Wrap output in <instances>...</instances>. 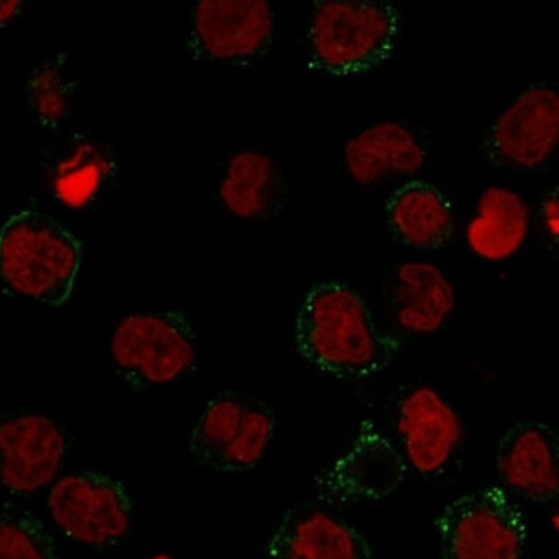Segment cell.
I'll use <instances>...</instances> for the list:
<instances>
[{
  "label": "cell",
  "instance_id": "obj_1",
  "mask_svg": "<svg viewBox=\"0 0 559 559\" xmlns=\"http://www.w3.org/2000/svg\"><path fill=\"white\" fill-rule=\"evenodd\" d=\"M296 348L307 364L337 381H364L390 369L402 340L379 324L358 289L322 281L296 312Z\"/></svg>",
  "mask_w": 559,
  "mask_h": 559
},
{
  "label": "cell",
  "instance_id": "obj_2",
  "mask_svg": "<svg viewBox=\"0 0 559 559\" xmlns=\"http://www.w3.org/2000/svg\"><path fill=\"white\" fill-rule=\"evenodd\" d=\"M403 38V13L388 0H321L308 21V66L334 80L381 70Z\"/></svg>",
  "mask_w": 559,
  "mask_h": 559
},
{
  "label": "cell",
  "instance_id": "obj_3",
  "mask_svg": "<svg viewBox=\"0 0 559 559\" xmlns=\"http://www.w3.org/2000/svg\"><path fill=\"white\" fill-rule=\"evenodd\" d=\"M82 245L50 215L21 211L0 227V277L20 295L61 307L73 295Z\"/></svg>",
  "mask_w": 559,
  "mask_h": 559
},
{
  "label": "cell",
  "instance_id": "obj_4",
  "mask_svg": "<svg viewBox=\"0 0 559 559\" xmlns=\"http://www.w3.org/2000/svg\"><path fill=\"white\" fill-rule=\"evenodd\" d=\"M199 340L193 322L178 310L140 312L116 325L110 358L119 378L133 390H151L193 370Z\"/></svg>",
  "mask_w": 559,
  "mask_h": 559
},
{
  "label": "cell",
  "instance_id": "obj_5",
  "mask_svg": "<svg viewBox=\"0 0 559 559\" xmlns=\"http://www.w3.org/2000/svg\"><path fill=\"white\" fill-rule=\"evenodd\" d=\"M276 433V415L253 394L226 391L205 403L188 436L200 465L221 474L250 471L264 460Z\"/></svg>",
  "mask_w": 559,
  "mask_h": 559
},
{
  "label": "cell",
  "instance_id": "obj_6",
  "mask_svg": "<svg viewBox=\"0 0 559 559\" xmlns=\"http://www.w3.org/2000/svg\"><path fill=\"white\" fill-rule=\"evenodd\" d=\"M439 559H523L527 522L501 487L451 499L436 516Z\"/></svg>",
  "mask_w": 559,
  "mask_h": 559
},
{
  "label": "cell",
  "instance_id": "obj_7",
  "mask_svg": "<svg viewBox=\"0 0 559 559\" xmlns=\"http://www.w3.org/2000/svg\"><path fill=\"white\" fill-rule=\"evenodd\" d=\"M47 507L68 539L94 549L118 546L133 525V501L127 486L98 472H71L57 478Z\"/></svg>",
  "mask_w": 559,
  "mask_h": 559
},
{
  "label": "cell",
  "instance_id": "obj_8",
  "mask_svg": "<svg viewBox=\"0 0 559 559\" xmlns=\"http://www.w3.org/2000/svg\"><path fill=\"white\" fill-rule=\"evenodd\" d=\"M276 13L267 0H200L191 13L188 49L209 64L248 66L271 50Z\"/></svg>",
  "mask_w": 559,
  "mask_h": 559
},
{
  "label": "cell",
  "instance_id": "obj_9",
  "mask_svg": "<svg viewBox=\"0 0 559 559\" xmlns=\"http://www.w3.org/2000/svg\"><path fill=\"white\" fill-rule=\"evenodd\" d=\"M406 474L403 453L372 420H364L348 451L317 475L316 496L329 507L378 503L402 487Z\"/></svg>",
  "mask_w": 559,
  "mask_h": 559
},
{
  "label": "cell",
  "instance_id": "obj_10",
  "mask_svg": "<svg viewBox=\"0 0 559 559\" xmlns=\"http://www.w3.org/2000/svg\"><path fill=\"white\" fill-rule=\"evenodd\" d=\"M558 145V90L534 85L516 95L490 124L484 152L498 166L535 170L551 160Z\"/></svg>",
  "mask_w": 559,
  "mask_h": 559
},
{
  "label": "cell",
  "instance_id": "obj_11",
  "mask_svg": "<svg viewBox=\"0 0 559 559\" xmlns=\"http://www.w3.org/2000/svg\"><path fill=\"white\" fill-rule=\"evenodd\" d=\"M70 450V438L41 414L0 417V487L26 496L56 483Z\"/></svg>",
  "mask_w": 559,
  "mask_h": 559
},
{
  "label": "cell",
  "instance_id": "obj_12",
  "mask_svg": "<svg viewBox=\"0 0 559 559\" xmlns=\"http://www.w3.org/2000/svg\"><path fill=\"white\" fill-rule=\"evenodd\" d=\"M396 429L406 465L424 477L441 474L465 436L456 409L427 384L415 385L397 403Z\"/></svg>",
  "mask_w": 559,
  "mask_h": 559
},
{
  "label": "cell",
  "instance_id": "obj_13",
  "mask_svg": "<svg viewBox=\"0 0 559 559\" xmlns=\"http://www.w3.org/2000/svg\"><path fill=\"white\" fill-rule=\"evenodd\" d=\"M271 559H372L361 532L324 508H289L265 544Z\"/></svg>",
  "mask_w": 559,
  "mask_h": 559
},
{
  "label": "cell",
  "instance_id": "obj_14",
  "mask_svg": "<svg viewBox=\"0 0 559 559\" xmlns=\"http://www.w3.org/2000/svg\"><path fill=\"white\" fill-rule=\"evenodd\" d=\"M499 477L522 498L549 503L559 492V433L546 421H520L501 436Z\"/></svg>",
  "mask_w": 559,
  "mask_h": 559
},
{
  "label": "cell",
  "instance_id": "obj_15",
  "mask_svg": "<svg viewBox=\"0 0 559 559\" xmlns=\"http://www.w3.org/2000/svg\"><path fill=\"white\" fill-rule=\"evenodd\" d=\"M346 173L358 187H376L393 176L418 175L429 152L406 122L384 119L364 128L343 146Z\"/></svg>",
  "mask_w": 559,
  "mask_h": 559
},
{
  "label": "cell",
  "instance_id": "obj_16",
  "mask_svg": "<svg viewBox=\"0 0 559 559\" xmlns=\"http://www.w3.org/2000/svg\"><path fill=\"white\" fill-rule=\"evenodd\" d=\"M390 304L397 328L414 336H430L453 316L456 288L432 262H405L394 271Z\"/></svg>",
  "mask_w": 559,
  "mask_h": 559
},
{
  "label": "cell",
  "instance_id": "obj_17",
  "mask_svg": "<svg viewBox=\"0 0 559 559\" xmlns=\"http://www.w3.org/2000/svg\"><path fill=\"white\" fill-rule=\"evenodd\" d=\"M384 219L397 243L424 252L447 247L456 229L450 197L421 179L405 182L388 197Z\"/></svg>",
  "mask_w": 559,
  "mask_h": 559
},
{
  "label": "cell",
  "instance_id": "obj_18",
  "mask_svg": "<svg viewBox=\"0 0 559 559\" xmlns=\"http://www.w3.org/2000/svg\"><path fill=\"white\" fill-rule=\"evenodd\" d=\"M286 191L276 158L259 148H245L224 164L217 197L236 219L265 221L283 211Z\"/></svg>",
  "mask_w": 559,
  "mask_h": 559
},
{
  "label": "cell",
  "instance_id": "obj_19",
  "mask_svg": "<svg viewBox=\"0 0 559 559\" xmlns=\"http://www.w3.org/2000/svg\"><path fill=\"white\" fill-rule=\"evenodd\" d=\"M532 212L519 191L501 185L483 190L465 226V243L480 260L504 262L527 243Z\"/></svg>",
  "mask_w": 559,
  "mask_h": 559
},
{
  "label": "cell",
  "instance_id": "obj_20",
  "mask_svg": "<svg viewBox=\"0 0 559 559\" xmlns=\"http://www.w3.org/2000/svg\"><path fill=\"white\" fill-rule=\"evenodd\" d=\"M116 173V163L106 146L80 143L56 170L57 197L70 207L94 202Z\"/></svg>",
  "mask_w": 559,
  "mask_h": 559
},
{
  "label": "cell",
  "instance_id": "obj_21",
  "mask_svg": "<svg viewBox=\"0 0 559 559\" xmlns=\"http://www.w3.org/2000/svg\"><path fill=\"white\" fill-rule=\"evenodd\" d=\"M0 559H59L56 540L35 513L0 507Z\"/></svg>",
  "mask_w": 559,
  "mask_h": 559
},
{
  "label": "cell",
  "instance_id": "obj_22",
  "mask_svg": "<svg viewBox=\"0 0 559 559\" xmlns=\"http://www.w3.org/2000/svg\"><path fill=\"white\" fill-rule=\"evenodd\" d=\"M29 100L45 127H57L68 118L73 98V83L62 71V62H45L29 78Z\"/></svg>",
  "mask_w": 559,
  "mask_h": 559
},
{
  "label": "cell",
  "instance_id": "obj_23",
  "mask_svg": "<svg viewBox=\"0 0 559 559\" xmlns=\"http://www.w3.org/2000/svg\"><path fill=\"white\" fill-rule=\"evenodd\" d=\"M540 226L546 233L547 239L558 245L559 241V195L558 188L547 191L539 209Z\"/></svg>",
  "mask_w": 559,
  "mask_h": 559
},
{
  "label": "cell",
  "instance_id": "obj_24",
  "mask_svg": "<svg viewBox=\"0 0 559 559\" xmlns=\"http://www.w3.org/2000/svg\"><path fill=\"white\" fill-rule=\"evenodd\" d=\"M21 0H0V26H5L16 20L23 11Z\"/></svg>",
  "mask_w": 559,
  "mask_h": 559
}]
</instances>
